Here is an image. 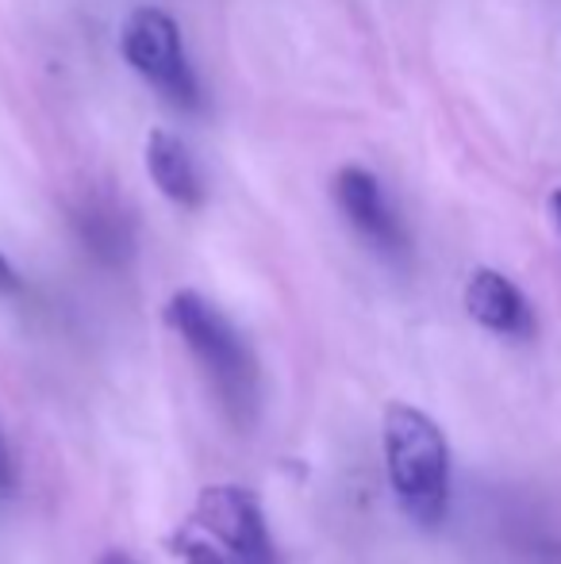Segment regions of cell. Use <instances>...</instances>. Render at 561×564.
Masks as SVG:
<instances>
[{
	"mask_svg": "<svg viewBox=\"0 0 561 564\" xmlns=\"http://www.w3.org/2000/svg\"><path fill=\"white\" fill-rule=\"evenodd\" d=\"M165 323L181 335L188 346L193 361L201 365L204 380L216 392L224 415L235 426H250L258 415V361L250 346L242 341L239 330L231 327L216 304L201 296V292L185 289L173 292L165 304Z\"/></svg>",
	"mask_w": 561,
	"mask_h": 564,
	"instance_id": "cell-1",
	"label": "cell"
},
{
	"mask_svg": "<svg viewBox=\"0 0 561 564\" xmlns=\"http://www.w3.org/2000/svg\"><path fill=\"white\" fill-rule=\"evenodd\" d=\"M385 465L408 519L439 527L450 507V449L427 411L412 403L385 408Z\"/></svg>",
	"mask_w": 561,
	"mask_h": 564,
	"instance_id": "cell-2",
	"label": "cell"
},
{
	"mask_svg": "<svg viewBox=\"0 0 561 564\" xmlns=\"http://www.w3.org/2000/svg\"><path fill=\"white\" fill-rule=\"evenodd\" d=\"M120 51L128 66L136 69L147 85H154L170 105L201 108V85H196L193 69H188L185 46H181V31L162 8H136L123 23Z\"/></svg>",
	"mask_w": 561,
	"mask_h": 564,
	"instance_id": "cell-3",
	"label": "cell"
},
{
	"mask_svg": "<svg viewBox=\"0 0 561 564\" xmlns=\"http://www.w3.org/2000/svg\"><path fill=\"white\" fill-rule=\"evenodd\" d=\"M193 519L204 534L216 538L239 564H278L270 527H266L262 503H258L255 491L239 488V484L204 488L201 499H196Z\"/></svg>",
	"mask_w": 561,
	"mask_h": 564,
	"instance_id": "cell-4",
	"label": "cell"
},
{
	"mask_svg": "<svg viewBox=\"0 0 561 564\" xmlns=\"http://www.w3.org/2000/svg\"><path fill=\"white\" fill-rule=\"evenodd\" d=\"M335 200H338V208H343V216L354 224V230H358L362 238H369L377 250L404 253L408 235H404V227H400L397 212H392L389 200H385V188L374 173L362 170V165L338 170Z\"/></svg>",
	"mask_w": 561,
	"mask_h": 564,
	"instance_id": "cell-5",
	"label": "cell"
},
{
	"mask_svg": "<svg viewBox=\"0 0 561 564\" xmlns=\"http://www.w3.org/2000/svg\"><path fill=\"white\" fill-rule=\"evenodd\" d=\"M465 312L481 323V327L496 330V335H531L535 315L527 307L524 292L496 269H477L465 281Z\"/></svg>",
	"mask_w": 561,
	"mask_h": 564,
	"instance_id": "cell-6",
	"label": "cell"
},
{
	"mask_svg": "<svg viewBox=\"0 0 561 564\" xmlns=\"http://www.w3.org/2000/svg\"><path fill=\"white\" fill-rule=\"evenodd\" d=\"M147 173L158 185L165 200L181 204V208H201L204 204V181L196 170L188 147L170 131H150L147 139Z\"/></svg>",
	"mask_w": 561,
	"mask_h": 564,
	"instance_id": "cell-7",
	"label": "cell"
},
{
	"mask_svg": "<svg viewBox=\"0 0 561 564\" xmlns=\"http://www.w3.org/2000/svg\"><path fill=\"white\" fill-rule=\"evenodd\" d=\"M177 550H181V557H185L188 564H231V561L224 557V553L216 550V545L204 542V538H193V534L181 538Z\"/></svg>",
	"mask_w": 561,
	"mask_h": 564,
	"instance_id": "cell-8",
	"label": "cell"
},
{
	"mask_svg": "<svg viewBox=\"0 0 561 564\" xmlns=\"http://www.w3.org/2000/svg\"><path fill=\"white\" fill-rule=\"evenodd\" d=\"M23 292V281H20V273L12 269V261L0 253V296H20Z\"/></svg>",
	"mask_w": 561,
	"mask_h": 564,
	"instance_id": "cell-9",
	"label": "cell"
},
{
	"mask_svg": "<svg viewBox=\"0 0 561 564\" xmlns=\"http://www.w3.org/2000/svg\"><path fill=\"white\" fill-rule=\"evenodd\" d=\"M8 484H12V457H8V446L0 438V488H8Z\"/></svg>",
	"mask_w": 561,
	"mask_h": 564,
	"instance_id": "cell-10",
	"label": "cell"
},
{
	"mask_svg": "<svg viewBox=\"0 0 561 564\" xmlns=\"http://www.w3.org/2000/svg\"><path fill=\"white\" fill-rule=\"evenodd\" d=\"M100 564H136L128 557V553H120V550H108L105 557H100Z\"/></svg>",
	"mask_w": 561,
	"mask_h": 564,
	"instance_id": "cell-11",
	"label": "cell"
},
{
	"mask_svg": "<svg viewBox=\"0 0 561 564\" xmlns=\"http://www.w3.org/2000/svg\"><path fill=\"white\" fill-rule=\"evenodd\" d=\"M550 208H554V219H558V230H561V188L550 196Z\"/></svg>",
	"mask_w": 561,
	"mask_h": 564,
	"instance_id": "cell-12",
	"label": "cell"
}]
</instances>
